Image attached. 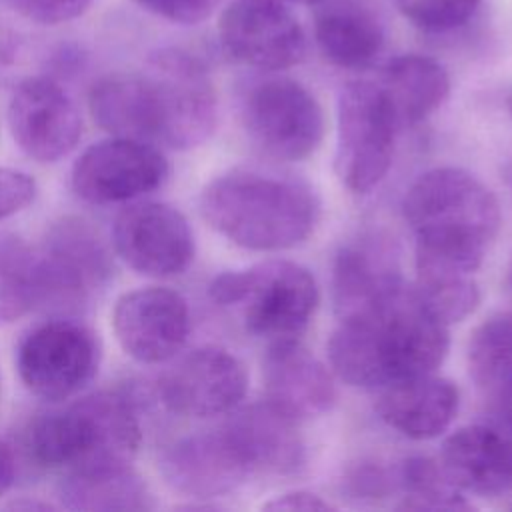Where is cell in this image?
Returning a JSON list of instances; mask_svg holds the SVG:
<instances>
[{
    "mask_svg": "<svg viewBox=\"0 0 512 512\" xmlns=\"http://www.w3.org/2000/svg\"><path fill=\"white\" fill-rule=\"evenodd\" d=\"M36 196V182L22 170L0 166V220L24 210Z\"/></svg>",
    "mask_w": 512,
    "mask_h": 512,
    "instance_id": "cell-33",
    "label": "cell"
},
{
    "mask_svg": "<svg viewBox=\"0 0 512 512\" xmlns=\"http://www.w3.org/2000/svg\"><path fill=\"white\" fill-rule=\"evenodd\" d=\"M262 508L266 510H302V512H320V510H334L328 500H324L320 494L310 490H290L284 494L274 496L268 500Z\"/></svg>",
    "mask_w": 512,
    "mask_h": 512,
    "instance_id": "cell-35",
    "label": "cell"
},
{
    "mask_svg": "<svg viewBox=\"0 0 512 512\" xmlns=\"http://www.w3.org/2000/svg\"><path fill=\"white\" fill-rule=\"evenodd\" d=\"M262 382L264 400L296 422L322 416L336 400L332 374L298 338L268 344Z\"/></svg>",
    "mask_w": 512,
    "mask_h": 512,
    "instance_id": "cell-18",
    "label": "cell"
},
{
    "mask_svg": "<svg viewBox=\"0 0 512 512\" xmlns=\"http://www.w3.org/2000/svg\"><path fill=\"white\" fill-rule=\"evenodd\" d=\"M336 174L354 194L372 192L388 174L400 132L394 108L378 82H348L338 96Z\"/></svg>",
    "mask_w": 512,
    "mask_h": 512,
    "instance_id": "cell-7",
    "label": "cell"
},
{
    "mask_svg": "<svg viewBox=\"0 0 512 512\" xmlns=\"http://www.w3.org/2000/svg\"><path fill=\"white\" fill-rule=\"evenodd\" d=\"M120 348L142 364L174 358L190 334L188 302L176 290L148 286L122 294L112 310Z\"/></svg>",
    "mask_w": 512,
    "mask_h": 512,
    "instance_id": "cell-14",
    "label": "cell"
},
{
    "mask_svg": "<svg viewBox=\"0 0 512 512\" xmlns=\"http://www.w3.org/2000/svg\"><path fill=\"white\" fill-rule=\"evenodd\" d=\"M468 370L490 396L512 384V312L494 314L472 332Z\"/></svg>",
    "mask_w": 512,
    "mask_h": 512,
    "instance_id": "cell-28",
    "label": "cell"
},
{
    "mask_svg": "<svg viewBox=\"0 0 512 512\" xmlns=\"http://www.w3.org/2000/svg\"><path fill=\"white\" fill-rule=\"evenodd\" d=\"M66 508L88 512H128L152 508V494L130 464L70 470L60 486Z\"/></svg>",
    "mask_w": 512,
    "mask_h": 512,
    "instance_id": "cell-25",
    "label": "cell"
},
{
    "mask_svg": "<svg viewBox=\"0 0 512 512\" xmlns=\"http://www.w3.org/2000/svg\"><path fill=\"white\" fill-rule=\"evenodd\" d=\"M22 18L38 24H62L82 16L92 0H6Z\"/></svg>",
    "mask_w": 512,
    "mask_h": 512,
    "instance_id": "cell-32",
    "label": "cell"
},
{
    "mask_svg": "<svg viewBox=\"0 0 512 512\" xmlns=\"http://www.w3.org/2000/svg\"><path fill=\"white\" fill-rule=\"evenodd\" d=\"M402 214L416 238V268L470 274L502 222L494 192L458 166L422 172L402 198Z\"/></svg>",
    "mask_w": 512,
    "mask_h": 512,
    "instance_id": "cell-2",
    "label": "cell"
},
{
    "mask_svg": "<svg viewBox=\"0 0 512 512\" xmlns=\"http://www.w3.org/2000/svg\"><path fill=\"white\" fill-rule=\"evenodd\" d=\"M100 348L94 334L72 320H48L34 326L16 348L22 384L48 402L78 394L98 372Z\"/></svg>",
    "mask_w": 512,
    "mask_h": 512,
    "instance_id": "cell-9",
    "label": "cell"
},
{
    "mask_svg": "<svg viewBox=\"0 0 512 512\" xmlns=\"http://www.w3.org/2000/svg\"><path fill=\"white\" fill-rule=\"evenodd\" d=\"M402 280L394 254L374 238L344 244L332 262V304L344 318L398 286Z\"/></svg>",
    "mask_w": 512,
    "mask_h": 512,
    "instance_id": "cell-23",
    "label": "cell"
},
{
    "mask_svg": "<svg viewBox=\"0 0 512 512\" xmlns=\"http://www.w3.org/2000/svg\"><path fill=\"white\" fill-rule=\"evenodd\" d=\"M8 124L18 148L42 164L68 156L82 136V118L72 98L60 84L40 76L16 86Z\"/></svg>",
    "mask_w": 512,
    "mask_h": 512,
    "instance_id": "cell-15",
    "label": "cell"
},
{
    "mask_svg": "<svg viewBox=\"0 0 512 512\" xmlns=\"http://www.w3.org/2000/svg\"><path fill=\"white\" fill-rule=\"evenodd\" d=\"M378 84L388 96L400 128L426 120L450 94L446 68L438 60L422 54H402L388 60Z\"/></svg>",
    "mask_w": 512,
    "mask_h": 512,
    "instance_id": "cell-24",
    "label": "cell"
},
{
    "mask_svg": "<svg viewBox=\"0 0 512 512\" xmlns=\"http://www.w3.org/2000/svg\"><path fill=\"white\" fill-rule=\"evenodd\" d=\"M342 488L356 500H380L396 490V470H388L376 462H362L346 472Z\"/></svg>",
    "mask_w": 512,
    "mask_h": 512,
    "instance_id": "cell-31",
    "label": "cell"
},
{
    "mask_svg": "<svg viewBox=\"0 0 512 512\" xmlns=\"http://www.w3.org/2000/svg\"><path fill=\"white\" fill-rule=\"evenodd\" d=\"M298 424L266 400L234 408L224 422L252 470L268 474H292L304 466L306 444Z\"/></svg>",
    "mask_w": 512,
    "mask_h": 512,
    "instance_id": "cell-21",
    "label": "cell"
},
{
    "mask_svg": "<svg viewBox=\"0 0 512 512\" xmlns=\"http://www.w3.org/2000/svg\"><path fill=\"white\" fill-rule=\"evenodd\" d=\"M114 248L138 274H182L194 260V234L180 210L164 202H138L114 222Z\"/></svg>",
    "mask_w": 512,
    "mask_h": 512,
    "instance_id": "cell-13",
    "label": "cell"
},
{
    "mask_svg": "<svg viewBox=\"0 0 512 512\" xmlns=\"http://www.w3.org/2000/svg\"><path fill=\"white\" fill-rule=\"evenodd\" d=\"M208 294L220 306L238 308L246 330L268 344L300 338L320 302L312 272L292 260L222 272Z\"/></svg>",
    "mask_w": 512,
    "mask_h": 512,
    "instance_id": "cell-5",
    "label": "cell"
},
{
    "mask_svg": "<svg viewBox=\"0 0 512 512\" xmlns=\"http://www.w3.org/2000/svg\"><path fill=\"white\" fill-rule=\"evenodd\" d=\"M440 464L464 494L504 496L512 492V434L502 426H462L444 440Z\"/></svg>",
    "mask_w": 512,
    "mask_h": 512,
    "instance_id": "cell-19",
    "label": "cell"
},
{
    "mask_svg": "<svg viewBox=\"0 0 512 512\" xmlns=\"http://www.w3.org/2000/svg\"><path fill=\"white\" fill-rule=\"evenodd\" d=\"M412 288L422 306L446 326L462 322L480 304V288L468 272L416 270Z\"/></svg>",
    "mask_w": 512,
    "mask_h": 512,
    "instance_id": "cell-29",
    "label": "cell"
},
{
    "mask_svg": "<svg viewBox=\"0 0 512 512\" xmlns=\"http://www.w3.org/2000/svg\"><path fill=\"white\" fill-rule=\"evenodd\" d=\"M506 178H508V184L512 186V166H508V170H506Z\"/></svg>",
    "mask_w": 512,
    "mask_h": 512,
    "instance_id": "cell-39",
    "label": "cell"
},
{
    "mask_svg": "<svg viewBox=\"0 0 512 512\" xmlns=\"http://www.w3.org/2000/svg\"><path fill=\"white\" fill-rule=\"evenodd\" d=\"M448 348V326L422 306L410 284L400 282L372 304L338 318L328 358L342 382L378 390L436 372Z\"/></svg>",
    "mask_w": 512,
    "mask_h": 512,
    "instance_id": "cell-1",
    "label": "cell"
},
{
    "mask_svg": "<svg viewBox=\"0 0 512 512\" xmlns=\"http://www.w3.org/2000/svg\"><path fill=\"white\" fill-rule=\"evenodd\" d=\"M46 304L40 250L14 234H0V322H14Z\"/></svg>",
    "mask_w": 512,
    "mask_h": 512,
    "instance_id": "cell-26",
    "label": "cell"
},
{
    "mask_svg": "<svg viewBox=\"0 0 512 512\" xmlns=\"http://www.w3.org/2000/svg\"><path fill=\"white\" fill-rule=\"evenodd\" d=\"M508 110H510V114H512V94L508 96Z\"/></svg>",
    "mask_w": 512,
    "mask_h": 512,
    "instance_id": "cell-40",
    "label": "cell"
},
{
    "mask_svg": "<svg viewBox=\"0 0 512 512\" xmlns=\"http://www.w3.org/2000/svg\"><path fill=\"white\" fill-rule=\"evenodd\" d=\"M248 390L242 360L220 346H200L176 360L158 380L162 404L186 418H214L238 408Z\"/></svg>",
    "mask_w": 512,
    "mask_h": 512,
    "instance_id": "cell-11",
    "label": "cell"
},
{
    "mask_svg": "<svg viewBox=\"0 0 512 512\" xmlns=\"http://www.w3.org/2000/svg\"><path fill=\"white\" fill-rule=\"evenodd\" d=\"M458 406V386L434 372L386 384L378 388L376 398L380 420L412 440H430L446 432Z\"/></svg>",
    "mask_w": 512,
    "mask_h": 512,
    "instance_id": "cell-20",
    "label": "cell"
},
{
    "mask_svg": "<svg viewBox=\"0 0 512 512\" xmlns=\"http://www.w3.org/2000/svg\"><path fill=\"white\" fill-rule=\"evenodd\" d=\"M510 284H512V272H510Z\"/></svg>",
    "mask_w": 512,
    "mask_h": 512,
    "instance_id": "cell-41",
    "label": "cell"
},
{
    "mask_svg": "<svg viewBox=\"0 0 512 512\" xmlns=\"http://www.w3.org/2000/svg\"><path fill=\"white\" fill-rule=\"evenodd\" d=\"M242 122L250 140L282 162H300L314 154L326 128L316 96L286 76L262 78L246 90Z\"/></svg>",
    "mask_w": 512,
    "mask_h": 512,
    "instance_id": "cell-8",
    "label": "cell"
},
{
    "mask_svg": "<svg viewBox=\"0 0 512 512\" xmlns=\"http://www.w3.org/2000/svg\"><path fill=\"white\" fill-rule=\"evenodd\" d=\"M314 38L322 56L338 68H368L384 48V26L362 0H322Z\"/></svg>",
    "mask_w": 512,
    "mask_h": 512,
    "instance_id": "cell-22",
    "label": "cell"
},
{
    "mask_svg": "<svg viewBox=\"0 0 512 512\" xmlns=\"http://www.w3.org/2000/svg\"><path fill=\"white\" fill-rule=\"evenodd\" d=\"M496 402V410L500 416V426L512 434V384L504 386L496 394H492Z\"/></svg>",
    "mask_w": 512,
    "mask_h": 512,
    "instance_id": "cell-36",
    "label": "cell"
},
{
    "mask_svg": "<svg viewBox=\"0 0 512 512\" xmlns=\"http://www.w3.org/2000/svg\"><path fill=\"white\" fill-rule=\"evenodd\" d=\"M150 140L174 150L204 144L218 120V100L204 64L182 50L156 52L142 70Z\"/></svg>",
    "mask_w": 512,
    "mask_h": 512,
    "instance_id": "cell-6",
    "label": "cell"
},
{
    "mask_svg": "<svg viewBox=\"0 0 512 512\" xmlns=\"http://www.w3.org/2000/svg\"><path fill=\"white\" fill-rule=\"evenodd\" d=\"M168 162L144 140L114 136L88 146L72 166V188L90 204H116L164 184Z\"/></svg>",
    "mask_w": 512,
    "mask_h": 512,
    "instance_id": "cell-12",
    "label": "cell"
},
{
    "mask_svg": "<svg viewBox=\"0 0 512 512\" xmlns=\"http://www.w3.org/2000/svg\"><path fill=\"white\" fill-rule=\"evenodd\" d=\"M482 0H394L398 12L426 32H450L464 26Z\"/></svg>",
    "mask_w": 512,
    "mask_h": 512,
    "instance_id": "cell-30",
    "label": "cell"
},
{
    "mask_svg": "<svg viewBox=\"0 0 512 512\" xmlns=\"http://www.w3.org/2000/svg\"><path fill=\"white\" fill-rule=\"evenodd\" d=\"M286 2H296V4H320L322 0H286Z\"/></svg>",
    "mask_w": 512,
    "mask_h": 512,
    "instance_id": "cell-38",
    "label": "cell"
},
{
    "mask_svg": "<svg viewBox=\"0 0 512 512\" xmlns=\"http://www.w3.org/2000/svg\"><path fill=\"white\" fill-rule=\"evenodd\" d=\"M40 250L46 304H78L104 286L112 260L100 234L82 218L66 216L46 234Z\"/></svg>",
    "mask_w": 512,
    "mask_h": 512,
    "instance_id": "cell-17",
    "label": "cell"
},
{
    "mask_svg": "<svg viewBox=\"0 0 512 512\" xmlns=\"http://www.w3.org/2000/svg\"><path fill=\"white\" fill-rule=\"evenodd\" d=\"M146 12L174 24H198L214 8V0H134Z\"/></svg>",
    "mask_w": 512,
    "mask_h": 512,
    "instance_id": "cell-34",
    "label": "cell"
},
{
    "mask_svg": "<svg viewBox=\"0 0 512 512\" xmlns=\"http://www.w3.org/2000/svg\"><path fill=\"white\" fill-rule=\"evenodd\" d=\"M164 482L190 498H216L234 492L252 474L240 444L222 424L170 444L160 458Z\"/></svg>",
    "mask_w": 512,
    "mask_h": 512,
    "instance_id": "cell-16",
    "label": "cell"
},
{
    "mask_svg": "<svg viewBox=\"0 0 512 512\" xmlns=\"http://www.w3.org/2000/svg\"><path fill=\"white\" fill-rule=\"evenodd\" d=\"M396 490L402 500L400 510H430V512H468L474 504L446 476L440 460L428 456L404 458L396 468Z\"/></svg>",
    "mask_w": 512,
    "mask_h": 512,
    "instance_id": "cell-27",
    "label": "cell"
},
{
    "mask_svg": "<svg viewBox=\"0 0 512 512\" xmlns=\"http://www.w3.org/2000/svg\"><path fill=\"white\" fill-rule=\"evenodd\" d=\"M140 438V422L128 398L104 390L40 414L30 424L26 446L42 466L82 470L130 464Z\"/></svg>",
    "mask_w": 512,
    "mask_h": 512,
    "instance_id": "cell-4",
    "label": "cell"
},
{
    "mask_svg": "<svg viewBox=\"0 0 512 512\" xmlns=\"http://www.w3.org/2000/svg\"><path fill=\"white\" fill-rule=\"evenodd\" d=\"M218 40L236 62L280 72L306 56V34L280 0H232L220 14Z\"/></svg>",
    "mask_w": 512,
    "mask_h": 512,
    "instance_id": "cell-10",
    "label": "cell"
},
{
    "mask_svg": "<svg viewBox=\"0 0 512 512\" xmlns=\"http://www.w3.org/2000/svg\"><path fill=\"white\" fill-rule=\"evenodd\" d=\"M14 480V458L10 448L0 440V496L10 488Z\"/></svg>",
    "mask_w": 512,
    "mask_h": 512,
    "instance_id": "cell-37",
    "label": "cell"
},
{
    "mask_svg": "<svg viewBox=\"0 0 512 512\" xmlns=\"http://www.w3.org/2000/svg\"><path fill=\"white\" fill-rule=\"evenodd\" d=\"M320 210L308 182L260 168L228 170L200 192V214L208 226L254 252H280L306 242Z\"/></svg>",
    "mask_w": 512,
    "mask_h": 512,
    "instance_id": "cell-3",
    "label": "cell"
}]
</instances>
